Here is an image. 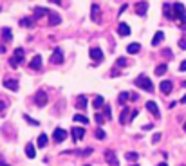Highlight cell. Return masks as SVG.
I'll list each match as a JSON object with an SVG mask.
<instances>
[{
    "mask_svg": "<svg viewBox=\"0 0 186 166\" xmlns=\"http://www.w3.org/2000/svg\"><path fill=\"white\" fill-rule=\"evenodd\" d=\"M134 83L139 87V88H143V90H146V92H152L154 90V83L150 81L148 78H146L145 74H141V76H137L136 80H134Z\"/></svg>",
    "mask_w": 186,
    "mask_h": 166,
    "instance_id": "1",
    "label": "cell"
},
{
    "mask_svg": "<svg viewBox=\"0 0 186 166\" xmlns=\"http://www.w3.org/2000/svg\"><path fill=\"white\" fill-rule=\"evenodd\" d=\"M173 18H177V20H181L183 23H186V9L181 2L173 4Z\"/></svg>",
    "mask_w": 186,
    "mask_h": 166,
    "instance_id": "2",
    "label": "cell"
},
{
    "mask_svg": "<svg viewBox=\"0 0 186 166\" xmlns=\"http://www.w3.org/2000/svg\"><path fill=\"white\" fill-rule=\"evenodd\" d=\"M47 92L45 90H38L36 94H35V98H33V101H35V105L36 106H45L47 105Z\"/></svg>",
    "mask_w": 186,
    "mask_h": 166,
    "instance_id": "3",
    "label": "cell"
},
{
    "mask_svg": "<svg viewBox=\"0 0 186 166\" xmlns=\"http://www.w3.org/2000/svg\"><path fill=\"white\" fill-rule=\"evenodd\" d=\"M90 20L96 22V23L101 22V9H100L98 4H92V5H90Z\"/></svg>",
    "mask_w": 186,
    "mask_h": 166,
    "instance_id": "4",
    "label": "cell"
},
{
    "mask_svg": "<svg viewBox=\"0 0 186 166\" xmlns=\"http://www.w3.org/2000/svg\"><path fill=\"white\" fill-rule=\"evenodd\" d=\"M105 161H107L110 166H119V161H118L114 150H105Z\"/></svg>",
    "mask_w": 186,
    "mask_h": 166,
    "instance_id": "5",
    "label": "cell"
},
{
    "mask_svg": "<svg viewBox=\"0 0 186 166\" xmlns=\"http://www.w3.org/2000/svg\"><path fill=\"white\" fill-rule=\"evenodd\" d=\"M146 110L154 116V117H161V112H159V108H157V103L155 101H146Z\"/></svg>",
    "mask_w": 186,
    "mask_h": 166,
    "instance_id": "6",
    "label": "cell"
},
{
    "mask_svg": "<svg viewBox=\"0 0 186 166\" xmlns=\"http://www.w3.org/2000/svg\"><path fill=\"white\" fill-rule=\"evenodd\" d=\"M89 54H90V58H92L94 62H101V60H103V51H101L100 47H92V49L89 51Z\"/></svg>",
    "mask_w": 186,
    "mask_h": 166,
    "instance_id": "7",
    "label": "cell"
},
{
    "mask_svg": "<svg viewBox=\"0 0 186 166\" xmlns=\"http://www.w3.org/2000/svg\"><path fill=\"white\" fill-rule=\"evenodd\" d=\"M65 137H67V130H63V128H56V130L53 132V139H54L56 143L65 141Z\"/></svg>",
    "mask_w": 186,
    "mask_h": 166,
    "instance_id": "8",
    "label": "cell"
},
{
    "mask_svg": "<svg viewBox=\"0 0 186 166\" xmlns=\"http://www.w3.org/2000/svg\"><path fill=\"white\" fill-rule=\"evenodd\" d=\"M4 88H9V90H18V80H13V78H7L2 81Z\"/></svg>",
    "mask_w": 186,
    "mask_h": 166,
    "instance_id": "9",
    "label": "cell"
},
{
    "mask_svg": "<svg viewBox=\"0 0 186 166\" xmlns=\"http://www.w3.org/2000/svg\"><path fill=\"white\" fill-rule=\"evenodd\" d=\"M63 62V52L60 47H56L53 51V56H51V63H62Z\"/></svg>",
    "mask_w": 186,
    "mask_h": 166,
    "instance_id": "10",
    "label": "cell"
},
{
    "mask_svg": "<svg viewBox=\"0 0 186 166\" xmlns=\"http://www.w3.org/2000/svg\"><path fill=\"white\" fill-rule=\"evenodd\" d=\"M71 134H72V139L74 141H80V139H83V135H85V130H83L82 126H74L71 130Z\"/></svg>",
    "mask_w": 186,
    "mask_h": 166,
    "instance_id": "11",
    "label": "cell"
},
{
    "mask_svg": "<svg viewBox=\"0 0 186 166\" xmlns=\"http://www.w3.org/2000/svg\"><path fill=\"white\" fill-rule=\"evenodd\" d=\"M172 88H173V83L168 81V80H163L161 85H159V90H161L163 94H170V92H172Z\"/></svg>",
    "mask_w": 186,
    "mask_h": 166,
    "instance_id": "12",
    "label": "cell"
},
{
    "mask_svg": "<svg viewBox=\"0 0 186 166\" xmlns=\"http://www.w3.org/2000/svg\"><path fill=\"white\" fill-rule=\"evenodd\" d=\"M146 11H148V2H139V4H136V13H137L139 16H145Z\"/></svg>",
    "mask_w": 186,
    "mask_h": 166,
    "instance_id": "13",
    "label": "cell"
},
{
    "mask_svg": "<svg viewBox=\"0 0 186 166\" xmlns=\"http://www.w3.org/2000/svg\"><path fill=\"white\" fill-rule=\"evenodd\" d=\"M29 67H31L33 70H40V69H42V56H40V54H36V56L29 62Z\"/></svg>",
    "mask_w": 186,
    "mask_h": 166,
    "instance_id": "14",
    "label": "cell"
},
{
    "mask_svg": "<svg viewBox=\"0 0 186 166\" xmlns=\"http://www.w3.org/2000/svg\"><path fill=\"white\" fill-rule=\"evenodd\" d=\"M25 155H27L29 159H35V157H36V146L33 145V143H27V145H25Z\"/></svg>",
    "mask_w": 186,
    "mask_h": 166,
    "instance_id": "15",
    "label": "cell"
},
{
    "mask_svg": "<svg viewBox=\"0 0 186 166\" xmlns=\"http://www.w3.org/2000/svg\"><path fill=\"white\" fill-rule=\"evenodd\" d=\"M76 108H80V110H85V108H87V96H85V94H80V96L76 98Z\"/></svg>",
    "mask_w": 186,
    "mask_h": 166,
    "instance_id": "16",
    "label": "cell"
},
{
    "mask_svg": "<svg viewBox=\"0 0 186 166\" xmlns=\"http://www.w3.org/2000/svg\"><path fill=\"white\" fill-rule=\"evenodd\" d=\"M128 117H132L130 108H123V110H121V114H119V123H121V125H126Z\"/></svg>",
    "mask_w": 186,
    "mask_h": 166,
    "instance_id": "17",
    "label": "cell"
},
{
    "mask_svg": "<svg viewBox=\"0 0 186 166\" xmlns=\"http://www.w3.org/2000/svg\"><path fill=\"white\" fill-rule=\"evenodd\" d=\"M51 11L47 7H35V18H42V16H49Z\"/></svg>",
    "mask_w": 186,
    "mask_h": 166,
    "instance_id": "18",
    "label": "cell"
},
{
    "mask_svg": "<svg viewBox=\"0 0 186 166\" xmlns=\"http://www.w3.org/2000/svg\"><path fill=\"white\" fill-rule=\"evenodd\" d=\"M118 33H119V36H128V34H130V27H128L125 22H119V25H118Z\"/></svg>",
    "mask_w": 186,
    "mask_h": 166,
    "instance_id": "19",
    "label": "cell"
},
{
    "mask_svg": "<svg viewBox=\"0 0 186 166\" xmlns=\"http://www.w3.org/2000/svg\"><path fill=\"white\" fill-rule=\"evenodd\" d=\"M163 38H165V33H163V31H157V33L154 34V38H152V45H154V47L159 45V43L163 42Z\"/></svg>",
    "mask_w": 186,
    "mask_h": 166,
    "instance_id": "20",
    "label": "cell"
},
{
    "mask_svg": "<svg viewBox=\"0 0 186 166\" xmlns=\"http://www.w3.org/2000/svg\"><path fill=\"white\" fill-rule=\"evenodd\" d=\"M139 51H141V45H139V43H130V45L126 47V52H128V54H137Z\"/></svg>",
    "mask_w": 186,
    "mask_h": 166,
    "instance_id": "21",
    "label": "cell"
},
{
    "mask_svg": "<svg viewBox=\"0 0 186 166\" xmlns=\"http://www.w3.org/2000/svg\"><path fill=\"white\" fill-rule=\"evenodd\" d=\"M163 13H165L166 18L173 20V13H172V5H170V4H163Z\"/></svg>",
    "mask_w": 186,
    "mask_h": 166,
    "instance_id": "22",
    "label": "cell"
},
{
    "mask_svg": "<svg viewBox=\"0 0 186 166\" xmlns=\"http://www.w3.org/2000/svg\"><path fill=\"white\" fill-rule=\"evenodd\" d=\"M60 22H62L60 15H56V13H53V11H51V15H49V23H51V25H58Z\"/></svg>",
    "mask_w": 186,
    "mask_h": 166,
    "instance_id": "23",
    "label": "cell"
},
{
    "mask_svg": "<svg viewBox=\"0 0 186 166\" xmlns=\"http://www.w3.org/2000/svg\"><path fill=\"white\" fill-rule=\"evenodd\" d=\"M72 121H74V123H82V125H87V123H89V119H87L83 114H74Z\"/></svg>",
    "mask_w": 186,
    "mask_h": 166,
    "instance_id": "24",
    "label": "cell"
},
{
    "mask_svg": "<svg viewBox=\"0 0 186 166\" xmlns=\"http://www.w3.org/2000/svg\"><path fill=\"white\" fill-rule=\"evenodd\" d=\"M103 105H105L103 96H96V98H94V101H92V106H94V108H101Z\"/></svg>",
    "mask_w": 186,
    "mask_h": 166,
    "instance_id": "25",
    "label": "cell"
},
{
    "mask_svg": "<svg viewBox=\"0 0 186 166\" xmlns=\"http://www.w3.org/2000/svg\"><path fill=\"white\" fill-rule=\"evenodd\" d=\"M2 38L5 42H11L13 34H11V29H9V27H4V29H2Z\"/></svg>",
    "mask_w": 186,
    "mask_h": 166,
    "instance_id": "26",
    "label": "cell"
},
{
    "mask_svg": "<svg viewBox=\"0 0 186 166\" xmlns=\"http://www.w3.org/2000/svg\"><path fill=\"white\" fill-rule=\"evenodd\" d=\"M36 145L43 148V146H47V134H40L38 135V141H36Z\"/></svg>",
    "mask_w": 186,
    "mask_h": 166,
    "instance_id": "27",
    "label": "cell"
},
{
    "mask_svg": "<svg viewBox=\"0 0 186 166\" xmlns=\"http://www.w3.org/2000/svg\"><path fill=\"white\" fill-rule=\"evenodd\" d=\"M166 69H168V65H166V63L157 65V67H155V74H157V76H163V74L166 72Z\"/></svg>",
    "mask_w": 186,
    "mask_h": 166,
    "instance_id": "28",
    "label": "cell"
},
{
    "mask_svg": "<svg viewBox=\"0 0 186 166\" xmlns=\"http://www.w3.org/2000/svg\"><path fill=\"white\" fill-rule=\"evenodd\" d=\"M24 54H25V52H24L22 47H16V49H15V58H16L20 63H22V60H24Z\"/></svg>",
    "mask_w": 186,
    "mask_h": 166,
    "instance_id": "29",
    "label": "cell"
},
{
    "mask_svg": "<svg viewBox=\"0 0 186 166\" xmlns=\"http://www.w3.org/2000/svg\"><path fill=\"white\" fill-rule=\"evenodd\" d=\"M126 99H130V94H128V92H121V94H119V98H118V103L123 105Z\"/></svg>",
    "mask_w": 186,
    "mask_h": 166,
    "instance_id": "30",
    "label": "cell"
},
{
    "mask_svg": "<svg viewBox=\"0 0 186 166\" xmlns=\"http://www.w3.org/2000/svg\"><path fill=\"white\" fill-rule=\"evenodd\" d=\"M94 135H96V139H105V137H107V134H105L103 128H98V130L94 132Z\"/></svg>",
    "mask_w": 186,
    "mask_h": 166,
    "instance_id": "31",
    "label": "cell"
},
{
    "mask_svg": "<svg viewBox=\"0 0 186 166\" xmlns=\"http://www.w3.org/2000/svg\"><path fill=\"white\" fill-rule=\"evenodd\" d=\"M92 152H94V150H92L90 146H89V148H85V150H76V153H78V155H90Z\"/></svg>",
    "mask_w": 186,
    "mask_h": 166,
    "instance_id": "32",
    "label": "cell"
},
{
    "mask_svg": "<svg viewBox=\"0 0 186 166\" xmlns=\"http://www.w3.org/2000/svg\"><path fill=\"white\" fill-rule=\"evenodd\" d=\"M35 22H33V18H22L20 20V25H24V27H31Z\"/></svg>",
    "mask_w": 186,
    "mask_h": 166,
    "instance_id": "33",
    "label": "cell"
},
{
    "mask_svg": "<svg viewBox=\"0 0 186 166\" xmlns=\"http://www.w3.org/2000/svg\"><path fill=\"white\" fill-rule=\"evenodd\" d=\"M125 157H126L128 161H137V157H139V155H137L136 152H126V155H125Z\"/></svg>",
    "mask_w": 186,
    "mask_h": 166,
    "instance_id": "34",
    "label": "cell"
},
{
    "mask_svg": "<svg viewBox=\"0 0 186 166\" xmlns=\"http://www.w3.org/2000/svg\"><path fill=\"white\" fill-rule=\"evenodd\" d=\"M24 119H25V121H27V123L29 125H33V126H38V121H36V119H33V117H29V116H27V114H24Z\"/></svg>",
    "mask_w": 186,
    "mask_h": 166,
    "instance_id": "35",
    "label": "cell"
},
{
    "mask_svg": "<svg viewBox=\"0 0 186 166\" xmlns=\"http://www.w3.org/2000/svg\"><path fill=\"white\" fill-rule=\"evenodd\" d=\"M9 65H11V67H13V69H16V67H18V65H20V62H18V60H16V58H15V56H13V58H11V60H9Z\"/></svg>",
    "mask_w": 186,
    "mask_h": 166,
    "instance_id": "36",
    "label": "cell"
},
{
    "mask_svg": "<svg viewBox=\"0 0 186 166\" xmlns=\"http://www.w3.org/2000/svg\"><path fill=\"white\" fill-rule=\"evenodd\" d=\"M94 121H96V123H103L105 121V116H101V114H96V116H94Z\"/></svg>",
    "mask_w": 186,
    "mask_h": 166,
    "instance_id": "37",
    "label": "cell"
},
{
    "mask_svg": "<svg viewBox=\"0 0 186 166\" xmlns=\"http://www.w3.org/2000/svg\"><path fill=\"white\" fill-rule=\"evenodd\" d=\"M116 65H118V67H125V65H126V58H118V60H116Z\"/></svg>",
    "mask_w": 186,
    "mask_h": 166,
    "instance_id": "38",
    "label": "cell"
},
{
    "mask_svg": "<svg viewBox=\"0 0 186 166\" xmlns=\"http://www.w3.org/2000/svg\"><path fill=\"white\" fill-rule=\"evenodd\" d=\"M110 116H112V112H110V106H108V105H105V117H107V119H110Z\"/></svg>",
    "mask_w": 186,
    "mask_h": 166,
    "instance_id": "39",
    "label": "cell"
},
{
    "mask_svg": "<svg viewBox=\"0 0 186 166\" xmlns=\"http://www.w3.org/2000/svg\"><path fill=\"white\" fill-rule=\"evenodd\" d=\"M152 141H154V143H159V141H161V134H159V132H157V134H154Z\"/></svg>",
    "mask_w": 186,
    "mask_h": 166,
    "instance_id": "40",
    "label": "cell"
},
{
    "mask_svg": "<svg viewBox=\"0 0 186 166\" xmlns=\"http://www.w3.org/2000/svg\"><path fill=\"white\" fill-rule=\"evenodd\" d=\"M179 47H181L183 51H186V40H179Z\"/></svg>",
    "mask_w": 186,
    "mask_h": 166,
    "instance_id": "41",
    "label": "cell"
},
{
    "mask_svg": "<svg viewBox=\"0 0 186 166\" xmlns=\"http://www.w3.org/2000/svg\"><path fill=\"white\" fill-rule=\"evenodd\" d=\"M154 128V125L152 123H148V125H143V130H152Z\"/></svg>",
    "mask_w": 186,
    "mask_h": 166,
    "instance_id": "42",
    "label": "cell"
},
{
    "mask_svg": "<svg viewBox=\"0 0 186 166\" xmlns=\"http://www.w3.org/2000/svg\"><path fill=\"white\" fill-rule=\"evenodd\" d=\"M179 69H181L183 72H184V70H186V60H184V62H183V63H181V67H179Z\"/></svg>",
    "mask_w": 186,
    "mask_h": 166,
    "instance_id": "43",
    "label": "cell"
},
{
    "mask_svg": "<svg viewBox=\"0 0 186 166\" xmlns=\"http://www.w3.org/2000/svg\"><path fill=\"white\" fill-rule=\"evenodd\" d=\"M137 98H139V96H137V94H130V99H132V101H136V99H137Z\"/></svg>",
    "mask_w": 186,
    "mask_h": 166,
    "instance_id": "44",
    "label": "cell"
},
{
    "mask_svg": "<svg viewBox=\"0 0 186 166\" xmlns=\"http://www.w3.org/2000/svg\"><path fill=\"white\" fill-rule=\"evenodd\" d=\"M137 114H139L137 110H132V117H130V119H134V117H137Z\"/></svg>",
    "mask_w": 186,
    "mask_h": 166,
    "instance_id": "45",
    "label": "cell"
},
{
    "mask_svg": "<svg viewBox=\"0 0 186 166\" xmlns=\"http://www.w3.org/2000/svg\"><path fill=\"white\" fill-rule=\"evenodd\" d=\"M4 108H5V103H4V101H0V112H2Z\"/></svg>",
    "mask_w": 186,
    "mask_h": 166,
    "instance_id": "46",
    "label": "cell"
},
{
    "mask_svg": "<svg viewBox=\"0 0 186 166\" xmlns=\"http://www.w3.org/2000/svg\"><path fill=\"white\" fill-rule=\"evenodd\" d=\"M49 2H54V4H58V5H62V0H49Z\"/></svg>",
    "mask_w": 186,
    "mask_h": 166,
    "instance_id": "47",
    "label": "cell"
},
{
    "mask_svg": "<svg viewBox=\"0 0 186 166\" xmlns=\"http://www.w3.org/2000/svg\"><path fill=\"white\" fill-rule=\"evenodd\" d=\"M4 52H5V47L2 45V47H0V54H4Z\"/></svg>",
    "mask_w": 186,
    "mask_h": 166,
    "instance_id": "48",
    "label": "cell"
},
{
    "mask_svg": "<svg viewBox=\"0 0 186 166\" xmlns=\"http://www.w3.org/2000/svg\"><path fill=\"white\" fill-rule=\"evenodd\" d=\"M181 103H186V94L183 96V98H181Z\"/></svg>",
    "mask_w": 186,
    "mask_h": 166,
    "instance_id": "49",
    "label": "cell"
},
{
    "mask_svg": "<svg viewBox=\"0 0 186 166\" xmlns=\"http://www.w3.org/2000/svg\"><path fill=\"white\" fill-rule=\"evenodd\" d=\"M157 166H168V164H166V163H161V164H157Z\"/></svg>",
    "mask_w": 186,
    "mask_h": 166,
    "instance_id": "50",
    "label": "cell"
},
{
    "mask_svg": "<svg viewBox=\"0 0 186 166\" xmlns=\"http://www.w3.org/2000/svg\"><path fill=\"white\" fill-rule=\"evenodd\" d=\"M0 166H9V164H4V163H0Z\"/></svg>",
    "mask_w": 186,
    "mask_h": 166,
    "instance_id": "51",
    "label": "cell"
},
{
    "mask_svg": "<svg viewBox=\"0 0 186 166\" xmlns=\"http://www.w3.org/2000/svg\"><path fill=\"white\" fill-rule=\"evenodd\" d=\"M183 87H186V80H184V81H183Z\"/></svg>",
    "mask_w": 186,
    "mask_h": 166,
    "instance_id": "52",
    "label": "cell"
},
{
    "mask_svg": "<svg viewBox=\"0 0 186 166\" xmlns=\"http://www.w3.org/2000/svg\"><path fill=\"white\" fill-rule=\"evenodd\" d=\"M184 132H186V123H184Z\"/></svg>",
    "mask_w": 186,
    "mask_h": 166,
    "instance_id": "53",
    "label": "cell"
},
{
    "mask_svg": "<svg viewBox=\"0 0 186 166\" xmlns=\"http://www.w3.org/2000/svg\"><path fill=\"white\" fill-rule=\"evenodd\" d=\"M132 166H139V164H132Z\"/></svg>",
    "mask_w": 186,
    "mask_h": 166,
    "instance_id": "54",
    "label": "cell"
},
{
    "mask_svg": "<svg viewBox=\"0 0 186 166\" xmlns=\"http://www.w3.org/2000/svg\"><path fill=\"white\" fill-rule=\"evenodd\" d=\"M85 166H90V164H85Z\"/></svg>",
    "mask_w": 186,
    "mask_h": 166,
    "instance_id": "55",
    "label": "cell"
}]
</instances>
